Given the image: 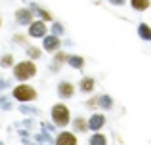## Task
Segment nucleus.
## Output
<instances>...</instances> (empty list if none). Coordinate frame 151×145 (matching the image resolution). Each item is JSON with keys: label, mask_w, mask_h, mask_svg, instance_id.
Returning a JSON list of instances; mask_svg holds the SVG:
<instances>
[{"label": "nucleus", "mask_w": 151, "mask_h": 145, "mask_svg": "<svg viewBox=\"0 0 151 145\" xmlns=\"http://www.w3.org/2000/svg\"><path fill=\"white\" fill-rule=\"evenodd\" d=\"M31 17H33V14H29L27 10L17 11V21H19V23H29V21H31Z\"/></svg>", "instance_id": "nucleus-13"}, {"label": "nucleus", "mask_w": 151, "mask_h": 145, "mask_svg": "<svg viewBox=\"0 0 151 145\" xmlns=\"http://www.w3.org/2000/svg\"><path fill=\"white\" fill-rule=\"evenodd\" d=\"M35 73H37V67H35L31 61H23V63H19V65L14 67V74L19 80H27V78L35 76Z\"/></svg>", "instance_id": "nucleus-1"}, {"label": "nucleus", "mask_w": 151, "mask_h": 145, "mask_svg": "<svg viewBox=\"0 0 151 145\" xmlns=\"http://www.w3.org/2000/svg\"><path fill=\"white\" fill-rule=\"evenodd\" d=\"M59 46V38H55V36H48L44 40V48L46 50H55Z\"/></svg>", "instance_id": "nucleus-12"}, {"label": "nucleus", "mask_w": 151, "mask_h": 145, "mask_svg": "<svg viewBox=\"0 0 151 145\" xmlns=\"http://www.w3.org/2000/svg\"><path fill=\"white\" fill-rule=\"evenodd\" d=\"M111 4H115V6H124L126 4V0H109Z\"/></svg>", "instance_id": "nucleus-20"}, {"label": "nucleus", "mask_w": 151, "mask_h": 145, "mask_svg": "<svg viewBox=\"0 0 151 145\" xmlns=\"http://www.w3.org/2000/svg\"><path fill=\"white\" fill-rule=\"evenodd\" d=\"M59 96L71 97V96H73V84H69V82H61V84H59Z\"/></svg>", "instance_id": "nucleus-9"}, {"label": "nucleus", "mask_w": 151, "mask_h": 145, "mask_svg": "<svg viewBox=\"0 0 151 145\" xmlns=\"http://www.w3.org/2000/svg\"><path fill=\"white\" fill-rule=\"evenodd\" d=\"M40 15H42V17H44V19H48V21L52 19V15H50V14H48V11H46V10H42V11H40Z\"/></svg>", "instance_id": "nucleus-22"}, {"label": "nucleus", "mask_w": 151, "mask_h": 145, "mask_svg": "<svg viewBox=\"0 0 151 145\" xmlns=\"http://www.w3.org/2000/svg\"><path fill=\"white\" fill-rule=\"evenodd\" d=\"M130 6L136 11H145L151 6V0H130Z\"/></svg>", "instance_id": "nucleus-8"}, {"label": "nucleus", "mask_w": 151, "mask_h": 145, "mask_svg": "<svg viewBox=\"0 0 151 145\" xmlns=\"http://www.w3.org/2000/svg\"><path fill=\"white\" fill-rule=\"evenodd\" d=\"M55 59H58V63H63V61H67L69 57H67L65 54H58V56H55Z\"/></svg>", "instance_id": "nucleus-18"}, {"label": "nucleus", "mask_w": 151, "mask_h": 145, "mask_svg": "<svg viewBox=\"0 0 151 145\" xmlns=\"http://www.w3.org/2000/svg\"><path fill=\"white\" fill-rule=\"evenodd\" d=\"M69 63L73 65V67H82V63H84V61H82V57H69Z\"/></svg>", "instance_id": "nucleus-16"}, {"label": "nucleus", "mask_w": 151, "mask_h": 145, "mask_svg": "<svg viewBox=\"0 0 151 145\" xmlns=\"http://www.w3.org/2000/svg\"><path fill=\"white\" fill-rule=\"evenodd\" d=\"M14 96L17 97L19 101H29V99H35V97H37V92H35L31 86L23 84V86H17V88H15Z\"/></svg>", "instance_id": "nucleus-3"}, {"label": "nucleus", "mask_w": 151, "mask_h": 145, "mask_svg": "<svg viewBox=\"0 0 151 145\" xmlns=\"http://www.w3.org/2000/svg\"><path fill=\"white\" fill-rule=\"evenodd\" d=\"M98 103H100L103 109H111V107H113V99H111L109 96H101V97H98Z\"/></svg>", "instance_id": "nucleus-14"}, {"label": "nucleus", "mask_w": 151, "mask_h": 145, "mask_svg": "<svg viewBox=\"0 0 151 145\" xmlns=\"http://www.w3.org/2000/svg\"><path fill=\"white\" fill-rule=\"evenodd\" d=\"M55 145H77V138H75L71 132H63V134L58 136Z\"/></svg>", "instance_id": "nucleus-4"}, {"label": "nucleus", "mask_w": 151, "mask_h": 145, "mask_svg": "<svg viewBox=\"0 0 151 145\" xmlns=\"http://www.w3.org/2000/svg\"><path fill=\"white\" fill-rule=\"evenodd\" d=\"M138 34H140L142 40H149L151 42V27L147 23H140V25H138Z\"/></svg>", "instance_id": "nucleus-6"}, {"label": "nucleus", "mask_w": 151, "mask_h": 145, "mask_svg": "<svg viewBox=\"0 0 151 145\" xmlns=\"http://www.w3.org/2000/svg\"><path fill=\"white\" fill-rule=\"evenodd\" d=\"M0 65H4V67H8V65H12V56H4V59L0 61Z\"/></svg>", "instance_id": "nucleus-17"}, {"label": "nucleus", "mask_w": 151, "mask_h": 145, "mask_svg": "<svg viewBox=\"0 0 151 145\" xmlns=\"http://www.w3.org/2000/svg\"><path fill=\"white\" fill-rule=\"evenodd\" d=\"M29 56L31 57H38V56H40V52H38L37 48H29Z\"/></svg>", "instance_id": "nucleus-19"}, {"label": "nucleus", "mask_w": 151, "mask_h": 145, "mask_svg": "<svg viewBox=\"0 0 151 145\" xmlns=\"http://www.w3.org/2000/svg\"><path fill=\"white\" fill-rule=\"evenodd\" d=\"M88 107H92V109H94V107H98V97H94V99H90V101H88Z\"/></svg>", "instance_id": "nucleus-21"}, {"label": "nucleus", "mask_w": 151, "mask_h": 145, "mask_svg": "<svg viewBox=\"0 0 151 145\" xmlns=\"http://www.w3.org/2000/svg\"><path fill=\"white\" fill-rule=\"evenodd\" d=\"M75 128H77L78 132H86L88 130V122H86L84 119H77L75 120Z\"/></svg>", "instance_id": "nucleus-15"}, {"label": "nucleus", "mask_w": 151, "mask_h": 145, "mask_svg": "<svg viewBox=\"0 0 151 145\" xmlns=\"http://www.w3.org/2000/svg\"><path fill=\"white\" fill-rule=\"evenodd\" d=\"M52 119L55 120V124H59V126H65V124H69V109L65 107V105H55L54 107V113H52Z\"/></svg>", "instance_id": "nucleus-2"}, {"label": "nucleus", "mask_w": 151, "mask_h": 145, "mask_svg": "<svg viewBox=\"0 0 151 145\" xmlns=\"http://www.w3.org/2000/svg\"><path fill=\"white\" fill-rule=\"evenodd\" d=\"M90 145H107V138L103 134H94L90 138Z\"/></svg>", "instance_id": "nucleus-11"}, {"label": "nucleus", "mask_w": 151, "mask_h": 145, "mask_svg": "<svg viewBox=\"0 0 151 145\" xmlns=\"http://www.w3.org/2000/svg\"><path fill=\"white\" fill-rule=\"evenodd\" d=\"M103 124H105V116L103 115H94L92 119H90V122H88V128L90 130H100V128L103 126Z\"/></svg>", "instance_id": "nucleus-5"}, {"label": "nucleus", "mask_w": 151, "mask_h": 145, "mask_svg": "<svg viewBox=\"0 0 151 145\" xmlns=\"http://www.w3.org/2000/svg\"><path fill=\"white\" fill-rule=\"evenodd\" d=\"M44 33H46V25L42 21L31 23V34L33 36H44Z\"/></svg>", "instance_id": "nucleus-7"}, {"label": "nucleus", "mask_w": 151, "mask_h": 145, "mask_svg": "<svg viewBox=\"0 0 151 145\" xmlns=\"http://www.w3.org/2000/svg\"><path fill=\"white\" fill-rule=\"evenodd\" d=\"M94 86H96V82H94V78H82L81 80V90L82 92H92L94 90Z\"/></svg>", "instance_id": "nucleus-10"}]
</instances>
